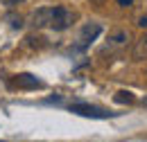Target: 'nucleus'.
Here are the masks:
<instances>
[{"label": "nucleus", "mask_w": 147, "mask_h": 142, "mask_svg": "<svg viewBox=\"0 0 147 142\" xmlns=\"http://www.w3.org/2000/svg\"><path fill=\"white\" fill-rule=\"evenodd\" d=\"M143 104H145V106H147V99H145V102H143Z\"/></svg>", "instance_id": "4468645a"}, {"label": "nucleus", "mask_w": 147, "mask_h": 142, "mask_svg": "<svg viewBox=\"0 0 147 142\" xmlns=\"http://www.w3.org/2000/svg\"><path fill=\"white\" fill-rule=\"evenodd\" d=\"M118 104H134L136 102V97H134V92H129V90H120V92H115V97H113Z\"/></svg>", "instance_id": "6e6552de"}, {"label": "nucleus", "mask_w": 147, "mask_h": 142, "mask_svg": "<svg viewBox=\"0 0 147 142\" xmlns=\"http://www.w3.org/2000/svg\"><path fill=\"white\" fill-rule=\"evenodd\" d=\"M7 20H9V25H11V29H20L25 23H23V18L20 16H16V14H9L7 16Z\"/></svg>", "instance_id": "1a4fd4ad"}, {"label": "nucleus", "mask_w": 147, "mask_h": 142, "mask_svg": "<svg viewBox=\"0 0 147 142\" xmlns=\"http://www.w3.org/2000/svg\"><path fill=\"white\" fill-rule=\"evenodd\" d=\"M115 2H118L120 7H131V5H134V0H115Z\"/></svg>", "instance_id": "f8f14e48"}, {"label": "nucleus", "mask_w": 147, "mask_h": 142, "mask_svg": "<svg viewBox=\"0 0 147 142\" xmlns=\"http://www.w3.org/2000/svg\"><path fill=\"white\" fill-rule=\"evenodd\" d=\"M93 5H97V7H100V5H104V0H91Z\"/></svg>", "instance_id": "ddd939ff"}, {"label": "nucleus", "mask_w": 147, "mask_h": 142, "mask_svg": "<svg viewBox=\"0 0 147 142\" xmlns=\"http://www.w3.org/2000/svg\"><path fill=\"white\" fill-rule=\"evenodd\" d=\"M100 32H102V25H100V23H88V25H84L82 34H79V38H77L79 43L75 45L73 50H75V52H84V50L91 45L93 41L100 36Z\"/></svg>", "instance_id": "7ed1b4c3"}, {"label": "nucleus", "mask_w": 147, "mask_h": 142, "mask_svg": "<svg viewBox=\"0 0 147 142\" xmlns=\"http://www.w3.org/2000/svg\"><path fill=\"white\" fill-rule=\"evenodd\" d=\"M75 14L73 9H68V7H52V16H50V27L55 29V32H63V29H68V27H73Z\"/></svg>", "instance_id": "f257e3e1"}, {"label": "nucleus", "mask_w": 147, "mask_h": 142, "mask_svg": "<svg viewBox=\"0 0 147 142\" xmlns=\"http://www.w3.org/2000/svg\"><path fill=\"white\" fill-rule=\"evenodd\" d=\"M5 7H16V5H20V2H25V0H0Z\"/></svg>", "instance_id": "9b49d317"}, {"label": "nucleus", "mask_w": 147, "mask_h": 142, "mask_svg": "<svg viewBox=\"0 0 147 142\" xmlns=\"http://www.w3.org/2000/svg\"><path fill=\"white\" fill-rule=\"evenodd\" d=\"M16 86L18 88H43V81L36 79L34 74H18V79H16Z\"/></svg>", "instance_id": "39448f33"}, {"label": "nucleus", "mask_w": 147, "mask_h": 142, "mask_svg": "<svg viewBox=\"0 0 147 142\" xmlns=\"http://www.w3.org/2000/svg\"><path fill=\"white\" fill-rule=\"evenodd\" d=\"M136 25L143 27V29H147V14H140V16L136 18Z\"/></svg>", "instance_id": "9d476101"}, {"label": "nucleus", "mask_w": 147, "mask_h": 142, "mask_svg": "<svg viewBox=\"0 0 147 142\" xmlns=\"http://www.w3.org/2000/svg\"><path fill=\"white\" fill-rule=\"evenodd\" d=\"M134 56L136 59H145L147 56V34L143 38H138V43H136V48H134Z\"/></svg>", "instance_id": "0eeeda50"}, {"label": "nucleus", "mask_w": 147, "mask_h": 142, "mask_svg": "<svg viewBox=\"0 0 147 142\" xmlns=\"http://www.w3.org/2000/svg\"><path fill=\"white\" fill-rule=\"evenodd\" d=\"M50 16H52V7H38L32 11L30 16V25L34 29H41V27H50Z\"/></svg>", "instance_id": "20e7f679"}, {"label": "nucleus", "mask_w": 147, "mask_h": 142, "mask_svg": "<svg viewBox=\"0 0 147 142\" xmlns=\"http://www.w3.org/2000/svg\"><path fill=\"white\" fill-rule=\"evenodd\" d=\"M70 113L75 115H82V117H93V120H107V117H113L115 113H109L100 106H93V104H86V102H75L70 104Z\"/></svg>", "instance_id": "f03ea898"}, {"label": "nucleus", "mask_w": 147, "mask_h": 142, "mask_svg": "<svg viewBox=\"0 0 147 142\" xmlns=\"http://www.w3.org/2000/svg\"><path fill=\"white\" fill-rule=\"evenodd\" d=\"M111 41V45H115V48H122V45H127V41H129V34L125 32V29H118L115 34L109 38Z\"/></svg>", "instance_id": "423d86ee"}]
</instances>
